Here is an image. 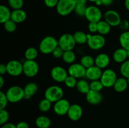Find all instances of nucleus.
I'll return each mask as SVG.
<instances>
[{
  "label": "nucleus",
  "mask_w": 129,
  "mask_h": 128,
  "mask_svg": "<svg viewBox=\"0 0 129 128\" xmlns=\"http://www.w3.org/2000/svg\"><path fill=\"white\" fill-rule=\"evenodd\" d=\"M35 124L39 128H49L51 125V120L45 115H40L35 120Z\"/></svg>",
  "instance_id": "b1692460"
},
{
  "label": "nucleus",
  "mask_w": 129,
  "mask_h": 128,
  "mask_svg": "<svg viewBox=\"0 0 129 128\" xmlns=\"http://www.w3.org/2000/svg\"><path fill=\"white\" fill-rule=\"evenodd\" d=\"M76 87L78 92L83 94H88L91 90L89 84L84 79H80L78 80Z\"/></svg>",
  "instance_id": "a878e982"
},
{
  "label": "nucleus",
  "mask_w": 129,
  "mask_h": 128,
  "mask_svg": "<svg viewBox=\"0 0 129 128\" xmlns=\"http://www.w3.org/2000/svg\"><path fill=\"white\" fill-rule=\"evenodd\" d=\"M74 40H75L76 44L79 45H83V44L87 43L88 41V34L81 31H78L75 32L73 35Z\"/></svg>",
  "instance_id": "bb28decb"
},
{
  "label": "nucleus",
  "mask_w": 129,
  "mask_h": 128,
  "mask_svg": "<svg viewBox=\"0 0 129 128\" xmlns=\"http://www.w3.org/2000/svg\"><path fill=\"white\" fill-rule=\"evenodd\" d=\"M58 43L59 46H60L64 51L73 50L76 44L73 35L69 33H64L62 35L58 40Z\"/></svg>",
  "instance_id": "0eeeda50"
},
{
  "label": "nucleus",
  "mask_w": 129,
  "mask_h": 128,
  "mask_svg": "<svg viewBox=\"0 0 129 128\" xmlns=\"http://www.w3.org/2000/svg\"><path fill=\"white\" fill-rule=\"evenodd\" d=\"M7 74L12 77H18L23 73V63L16 60H10L6 64Z\"/></svg>",
  "instance_id": "9d476101"
},
{
  "label": "nucleus",
  "mask_w": 129,
  "mask_h": 128,
  "mask_svg": "<svg viewBox=\"0 0 129 128\" xmlns=\"http://www.w3.org/2000/svg\"><path fill=\"white\" fill-rule=\"evenodd\" d=\"M125 6L126 9L129 11V0H125Z\"/></svg>",
  "instance_id": "603ef678"
},
{
  "label": "nucleus",
  "mask_w": 129,
  "mask_h": 128,
  "mask_svg": "<svg viewBox=\"0 0 129 128\" xmlns=\"http://www.w3.org/2000/svg\"><path fill=\"white\" fill-rule=\"evenodd\" d=\"M4 83H5V80H4L3 76L0 75V88H2L4 85Z\"/></svg>",
  "instance_id": "3c124183"
},
{
  "label": "nucleus",
  "mask_w": 129,
  "mask_h": 128,
  "mask_svg": "<svg viewBox=\"0 0 129 128\" xmlns=\"http://www.w3.org/2000/svg\"><path fill=\"white\" fill-rule=\"evenodd\" d=\"M80 63L86 69L94 65V58L90 55H84L80 60Z\"/></svg>",
  "instance_id": "c756f323"
},
{
  "label": "nucleus",
  "mask_w": 129,
  "mask_h": 128,
  "mask_svg": "<svg viewBox=\"0 0 129 128\" xmlns=\"http://www.w3.org/2000/svg\"><path fill=\"white\" fill-rule=\"evenodd\" d=\"M83 109L78 104H71L68 112V117L73 121H77L81 118L83 115Z\"/></svg>",
  "instance_id": "2eb2a0df"
},
{
  "label": "nucleus",
  "mask_w": 129,
  "mask_h": 128,
  "mask_svg": "<svg viewBox=\"0 0 129 128\" xmlns=\"http://www.w3.org/2000/svg\"><path fill=\"white\" fill-rule=\"evenodd\" d=\"M127 56H128V58H129V50H127Z\"/></svg>",
  "instance_id": "6e6d98bb"
},
{
  "label": "nucleus",
  "mask_w": 129,
  "mask_h": 128,
  "mask_svg": "<svg viewBox=\"0 0 129 128\" xmlns=\"http://www.w3.org/2000/svg\"><path fill=\"white\" fill-rule=\"evenodd\" d=\"M70 106L71 104L69 102L67 99L62 98L54 103L53 109L57 115H64L68 114Z\"/></svg>",
  "instance_id": "f8f14e48"
},
{
  "label": "nucleus",
  "mask_w": 129,
  "mask_h": 128,
  "mask_svg": "<svg viewBox=\"0 0 129 128\" xmlns=\"http://www.w3.org/2000/svg\"><path fill=\"white\" fill-rule=\"evenodd\" d=\"M120 72L123 77L129 78V60H126L124 62L121 63Z\"/></svg>",
  "instance_id": "473e14b6"
},
{
  "label": "nucleus",
  "mask_w": 129,
  "mask_h": 128,
  "mask_svg": "<svg viewBox=\"0 0 129 128\" xmlns=\"http://www.w3.org/2000/svg\"><path fill=\"white\" fill-rule=\"evenodd\" d=\"M89 85H90L91 90L96 92H101L104 88V86L102 84L100 80L91 81V82L89 83Z\"/></svg>",
  "instance_id": "72a5a7b5"
},
{
  "label": "nucleus",
  "mask_w": 129,
  "mask_h": 128,
  "mask_svg": "<svg viewBox=\"0 0 129 128\" xmlns=\"http://www.w3.org/2000/svg\"><path fill=\"white\" fill-rule=\"evenodd\" d=\"M38 56V51L35 48L29 47L25 50V58L26 60H35Z\"/></svg>",
  "instance_id": "7c9ffc66"
},
{
  "label": "nucleus",
  "mask_w": 129,
  "mask_h": 128,
  "mask_svg": "<svg viewBox=\"0 0 129 128\" xmlns=\"http://www.w3.org/2000/svg\"><path fill=\"white\" fill-rule=\"evenodd\" d=\"M76 5H86L88 0H74Z\"/></svg>",
  "instance_id": "8fccbe9b"
},
{
  "label": "nucleus",
  "mask_w": 129,
  "mask_h": 128,
  "mask_svg": "<svg viewBox=\"0 0 129 128\" xmlns=\"http://www.w3.org/2000/svg\"><path fill=\"white\" fill-rule=\"evenodd\" d=\"M52 107V102L47 99H43L39 103V109L43 112H48Z\"/></svg>",
  "instance_id": "2f4dec72"
},
{
  "label": "nucleus",
  "mask_w": 129,
  "mask_h": 128,
  "mask_svg": "<svg viewBox=\"0 0 129 128\" xmlns=\"http://www.w3.org/2000/svg\"><path fill=\"white\" fill-rule=\"evenodd\" d=\"M88 30L89 32L91 33H94L96 32H98V25L97 23H89L88 26Z\"/></svg>",
  "instance_id": "37998d69"
},
{
  "label": "nucleus",
  "mask_w": 129,
  "mask_h": 128,
  "mask_svg": "<svg viewBox=\"0 0 129 128\" xmlns=\"http://www.w3.org/2000/svg\"><path fill=\"white\" fill-rule=\"evenodd\" d=\"M51 77L57 82H64L67 77L69 75L68 72L64 68L60 66H55L50 71Z\"/></svg>",
  "instance_id": "9b49d317"
},
{
  "label": "nucleus",
  "mask_w": 129,
  "mask_h": 128,
  "mask_svg": "<svg viewBox=\"0 0 129 128\" xmlns=\"http://www.w3.org/2000/svg\"><path fill=\"white\" fill-rule=\"evenodd\" d=\"M8 102V99L6 97V93H4L3 91L0 92V109H5Z\"/></svg>",
  "instance_id": "58836bf2"
},
{
  "label": "nucleus",
  "mask_w": 129,
  "mask_h": 128,
  "mask_svg": "<svg viewBox=\"0 0 129 128\" xmlns=\"http://www.w3.org/2000/svg\"><path fill=\"white\" fill-rule=\"evenodd\" d=\"M78 81V80H77L76 78L71 75H68L64 81V84L68 88H74L76 87Z\"/></svg>",
  "instance_id": "e433bc0d"
},
{
  "label": "nucleus",
  "mask_w": 129,
  "mask_h": 128,
  "mask_svg": "<svg viewBox=\"0 0 129 128\" xmlns=\"http://www.w3.org/2000/svg\"><path fill=\"white\" fill-rule=\"evenodd\" d=\"M86 70V69L83 66L81 63H74L70 65L68 68V74L78 79L85 77Z\"/></svg>",
  "instance_id": "ddd939ff"
},
{
  "label": "nucleus",
  "mask_w": 129,
  "mask_h": 128,
  "mask_svg": "<svg viewBox=\"0 0 129 128\" xmlns=\"http://www.w3.org/2000/svg\"><path fill=\"white\" fill-rule=\"evenodd\" d=\"M84 17L89 23H98L102 20V11L96 6H88Z\"/></svg>",
  "instance_id": "6e6552de"
},
{
  "label": "nucleus",
  "mask_w": 129,
  "mask_h": 128,
  "mask_svg": "<svg viewBox=\"0 0 129 128\" xmlns=\"http://www.w3.org/2000/svg\"><path fill=\"white\" fill-rule=\"evenodd\" d=\"M76 56L75 53L73 50H68V51H64L62 58L65 63L71 65L74 63V61L76 60Z\"/></svg>",
  "instance_id": "c85d7f7f"
},
{
  "label": "nucleus",
  "mask_w": 129,
  "mask_h": 128,
  "mask_svg": "<svg viewBox=\"0 0 129 128\" xmlns=\"http://www.w3.org/2000/svg\"><path fill=\"white\" fill-rule=\"evenodd\" d=\"M102 5L105 6H110L113 2V0H101Z\"/></svg>",
  "instance_id": "de8ad7c7"
},
{
  "label": "nucleus",
  "mask_w": 129,
  "mask_h": 128,
  "mask_svg": "<svg viewBox=\"0 0 129 128\" xmlns=\"http://www.w3.org/2000/svg\"><path fill=\"white\" fill-rule=\"evenodd\" d=\"M88 1H90V2H93V3H95L97 0H88Z\"/></svg>",
  "instance_id": "5fc2aeb1"
},
{
  "label": "nucleus",
  "mask_w": 129,
  "mask_h": 128,
  "mask_svg": "<svg viewBox=\"0 0 129 128\" xmlns=\"http://www.w3.org/2000/svg\"><path fill=\"white\" fill-rule=\"evenodd\" d=\"M86 8L87 7L86 6V5H76L74 11L75 12L76 15L78 16H84Z\"/></svg>",
  "instance_id": "ea45409f"
},
{
  "label": "nucleus",
  "mask_w": 129,
  "mask_h": 128,
  "mask_svg": "<svg viewBox=\"0 0 129 128\" xmlns=\"http://www.w3.org/2000/svg\"><path fill=\"white\" fill-rule=\"evenodd\" d=\"M102 74H103L102 69H100L99 67L94 65L91 67L86 69L85 77L91 81L100 80Z\"/></svg>",
  "instance_id": "dca6fc26"
},
{
  "label": "nucleus",
  "mask_w": 129,
  "mask_h": 128,
  "mask_svg": "<svg viewBox=\"0 0 129 128\" xmlns=\"http://www.w3.org/2000/svg\"><path fill=\"white\" fill-rule=\"evenodd\" d=\"M76 4L74 0H59L56 11L59 15L66 16L74 11Z\"/></svg>",
  "instance_id": "7ed1b4c3"
},
{
  "label": "nucleus",
  "mask_w": 129,
  "mask_h": 128,
  "mask_svg": "<svg viewBox=\"0 0 129 128\" xmlns=\"http://www.w3.org/2000/svg\"><path fill=\"white\" fill-rule=\"evenodd\" d=\"M86 101L91 105H98L102 102L103 100V95L100 92H96L90 90V91L86 94Z\"/></svg>",
  "instance_id": "f3484780"
},
{
  "label": "nucleus",
  "mask_w": 129,
  "mask_h": 128,
  "mask_svg": "<svg viewBox=\"0 0 129 128\" xmlns=\"http://www.w3.org/2000/svg\"><path fill=\"white\" fill-rule=\"evenodd\" d=\"M110 61L109 56L107 54L102 53L96 56L94 58V65L100 69H106L108 66Z\"/></svg>",
  "instance_id": "a211bd4d"
},
{
  "label": "nucleus",
  "mask_w": 129,
  "mask_h": 128,
  "mask_svg": "<svg viewBox=\"0 0 129 128\" xmlns=\"http://www.w3.org/2000/svg\"><path fill=\"white\" fill-rule=\"evenodd\" d=\"M105 20L111 26H119L122 22L121 16L118 13L114 10H108L104 14Z\"/></svg>",
  "instance_id": "4468645a"
},
{
  "label": "nucleus",
  "mask_w": 129,
  "mask_h": 128,
  "mask_svg": "<svg viewBox=\"0 0 129 128\" xmlns=\"http://www.w3.org/2000/svg\"><path fill=\"white\" fill-rule=\"evenodd\" d=\"M58 46L59 43L57 40L52 36H47L41 40L39 48L42 53L48 55L52 53Z\"/></svg>",
  "instance_id": "f257e3e1"
},
{
  "label": "nucleus",
  "mask_w": 129,
  "mask_h": 128,
  "mask_svg": "<svg viewBox=\"0 0 129 128\" xmlns=\"http://www.w3.org/2000/svg\"><path fill=\"white\" fill-rule=\"evenodd\" d=\"M119 42L122 48L129 50V31H125L119 37Z\"/></svg>",
  "instance_id": "cd10ccee"
},
{
  "label": "nucleus",
  "mask_w": 129,
  "mask_h": 128,
  "mask_svg": "<svg viewBox=\"0 0 129 128\" xmlns=\"http://www.w3.org/2000/svg\"><path fill=\"white\" fill-rule=\"evenodd\" d=\"M9 102L16 103L25 98V92L23 88L18 85H13L9 88L6 92Z\"/></svg>",
  "instance_id": "f03ea898"
},
{
  "label": "nucleus",
  "mask_w": 129,
  "mask_h": 128,
  "mask_svg": "<svg viewBox=\"0 0 129 128\" xmlns=\"http://www.w3.org/2000/svg\"><path fill=\"white\" fill-rule=\"evenodd\" d=\"M10 118L9 112L6 109H0V124L1 125L7 123Z\"/></svg>",
  "instance_id": "4c0bfd02"
},
{
  "label": "nucleus",
  "mask_w": 129,
  "mask_h": 128,
  "mask_svg": "<svg viewBox=\"0 0 129 128\" xmlns=\"http://www.w3.org/2000/svg\"><path fill=\"white\" fill-rule=\"evenodd\" d=\"M5 74H7V68L6 65L3 63H1L0 65V75L3 76Z\"/></svg>",
  "instance_id": "a18cd8bd"
},
{
  "label": "nucleus",
  "mask_w": 129,
  "mask_h": 128,
  "mask_svg": "<svg viewBox=\"0 0 129 128\" xmlns=\"http://www.w3.org/2000/svg\"><path fill=\"white\" fill-rule=\"evenodd\" d=\"M44 95L45 99L50 100L52 103H55L62 99L64 90L58 85H52L45 90Z\"/></svg>",
  "instance_id": "20e7f679"
},
{
  "label": "nucleus",
  "mask_w": 129,
  "mask_h": 128,
  "mask_svg": "<svg viewBox=\"0 0 129 128\" xmlns=\"http://www.w3.org/2000/svg\"><path fill=\"white\" fill-rule=\"evenodd\" d=\"M16 128H29V125L26 122L21 121L19 122L16 125Z\"/></svg>",
  "instance_id": "49530a36"
},
{
  "label": "nucleus",
  "mask_w": 129,
  "mask_h": 128,
  "mask_svg": "<svg viewBox=\"0 0 129 128\" xmlns=\"http://www.w3.org/2000/svg\"><path fill=\"white\" fill-rule=\"evenodd\" d=\"M59 1V0H44V2L45 6L52 8L56 7Z\"/></svg>",
  "instance_id": "79ce46f5"
},
{
  "label": "nucleus",
  "mask_w": 129,
  "mask_h": 128,
  "mask_svg": "<svg viewBox=\"0 0 129 128\" xmlns=\"http://www.w3.org/2000/svg\"><path fill=\"white\" fill-rule=\"evenodd\" d=\"M16 24L15 21H13L12 20L10 19L8 21H6L3 24L4 28L7 32L8 33H13L16 30Z\"/></svg>",
  "instance_id": "f704fd0d"
},
{
  "label": "nucleus",
  "mask_w": 129,
  "mask_h": 128,
  "mask_svg": "<svg viewBox=\"0 0 129 128\" xmlns=\"http://www.w3.org/2000/svg\"><path fill=\"white\" fill-rule=\"evenodd\" d=\"M119 26L122 30H125V31H127V30L129 28V22L127 20L122 21L121 23L120 24Z\"/></svg>",
  "instance_id": "c03bdc74"
},
{
  "label": "nucleus",
  "mask_w": 129,
  "mask_h": 128,
  "mask_svg": "<svg viewBox=\"0 0 129 128\" xmlns=\"http://www.w3.org/2000/svg\"><path fill=\"white\" fill-rule=\"evenodd\" d=\"M64 51L60 47V46H58L55 50L53 51V52L52 53L53 56L55 58H62L63 56V54H64Z\"/></svg>",
  "instance_id": "a19ab883"
},
{
  "label": "nucleus",
  "mask_w": 129,
  "mask_h": 128,
  "mask_svg": "<svg viewBox=\"0 0 129 128\" xmlns=\"http://www.w3.org/2000/svg\"><path fill=\"white\" fill-rule=\"evenodd\" d=\"M26 19V13L22 9L15 10L11 11V20L15 21L16 23H20L23 22Z\"/></svg>",
  "instance_id": "412c9836"
},
{
  "label": "nucleus",
  "mask_w": 129,
  "mask_h": 128,
  "mask_svg": "<svg viewBox=\"0 0 129 128\" xmlns=\"http://www.w3.org/2000/svg\"><path fill=\"white\" fill-rule=\"evenodd\" d=\"M97 25H98V33L100 35L104 36L108 35L110 32L112 26L105 20L100 21L99 22L97 23Z\"/></svg>",
  "instance_id": "393cba45"
},
{
  "label": "nucleus",
  "mask_w": 129,
  "mask_h": 128,
  "mask_svg": "<svg viewBox=\"0 0 129 128\" xmlns=\"http://www.w3.org/2000/svg\"><path fill=\"white\" fill-rule=\"evenodd\" d=\"M23 74L28 77L36 76L39 71V66L35 60H25L23 63Z\"/></svg>",
  "instance_id": "1a4fd4ad"
},
{
  "label": "nucleus",
  "mask_w": 129,
  "mask_h": 128,
  "mask_svg": "<svg viewBox=\"0 0 129 128\" xmlns=\"http://www.w3.org/2000/svg\"><path fill=\"white\" fill-rule=\"evenodd\" d=\"M1 128H16V126L12 123H6L2 125Z\"/></svg>",
  "instance_id": "09e8293b"
},
{
  "label": "nucleus",
  "mask_w": 129,
  "mask_h": 128,
  "mask_svg": "<svg viewBox=\"0 0 129 128\" xmlns=\"http://www.w3.org/2000/svg\"><path fill=\"white\" fill-rule=\"evenodd\" d=\"M117 79L118 78L115 72L112 69H107L103 71L100 81L102 82L104 87L110 88L113 87Z\"/></svg>",
  "instance_id": "423d86ee"
},
{
  "label": "nucleus",
  "mask_w": 129,
  "mask_h": 128,
  "mask_svg": "<svg viewBox=\"0 0 129 128\" xmlns=\"http://www.w3.org/2000/svg\"><path fill=\"white\" fill-rule=\"evenodd\" d=\"M38 85L35 82H29L24 87L25 92V98L24 99L28 100L32 96L35 95L38 91Z\"/></svg>",
  "instance_id": "6ab92c4d"
},
{
  "label": "nucleus",
  "mask_w": 129,
  "mask_h": 128,
  "mask_svg": "<svg viewBox=\"0 0 129 128\" xmlns=\"http://www.w3.org/2000/svg\"><path fill=\"white\" fill-rule=\"evenodd\" d=\"M106 43L104 36L100 34H88L87 44L90 49L93 50H99L105 46Z\"/></svg>",
  "instance_id": "39448f33"
},
{
  "label": "nucleus",
  "mask_w": 129,
  "mask_h": 128,
  "mask_svg": "<svg viewBox=\"0 0 129 128\" xmlns=\"http://www.w3.org/2000/svg\"><path fill=\"white\" fill-rule=\"evenodd\" d=\"M9 6L15 10H19L22 8L23 6V0H8Z\"/></svg>",
  "instance_id": "c9c22d12"
},
{
  "label": "nucleus",
  "mask_w": 129,
  "mask_h": 128,
  "mask_svg": "<svg viewBox=\"0 0 129 128\" xmlns=\"http://www.w3.org/2000/svg\"><path fill=\"white\" fill-rule=\"evenodd\" d=\"M128 84L127 79L125 77L118 78L113 85V89L117 92H123L127 89Z\"/></svg>",
  "instance_id": "4be33fe9"
},
{
  "label": "nucleus",
  "mask_w": 129,
  "mask_h": 128,
  "mask_svg": "<svg viewBox=\"0 0 129 128\" xmlns=\"http://www.w3.org/2000/svg\"><path fill=\"white\" fill-rule=\"evenodd\" d=\"M95 4H96V5L97 6H101V5H102V1H101V0H97V1L95 2Z\"/></svg>",
  "instance_id": "864d4df0"
},
{
  "label": "nucleus",
  "mask_w": 129,
  "mask_h": 128,
  "mask_svg": "<svg viewBox=\"0 0 129 128\" xmlns=\"http://www.w3.org/2000/svg\"><path fill=\"white\" fill-rule=\"evenodd\" d=\"M127 82H128V85H129V78H127Z\"/></svg>",
  "instance_id": "4d7b16f0"
},
{
  "label": "nucleus",
  "mask_w": 129,
  "mask_h": 128,
  "mask_svg": "<svg viewBox=\"0 0 129 128\" xmlns=\"http://www.w3.org/2000/svg\"><path fill=\"white\" fill-rule=\"evenodd\" d=\"M127 58V51L122 47L116 50L113 54V60L118 63H123Z\"/></svg>",
  "instance_id": "aec40b11"
},
{
  "label": "nucleus",
  "mask_w": 129,
  "mask_h": 128,
  "mask_svg": "<svg viewBox=\"0 0 129 128\" xmlns=\"http://www.w3.org/2000/svg\"><path fill=\"white\" fill-rule=\"evenodd\" d=\"M11 11L10 8L5 5L0 6V23L2 24L5 23L6 21L11 19Z\"/></svg>",
  "instance_id": "5701e85b"
}]
</instances>
